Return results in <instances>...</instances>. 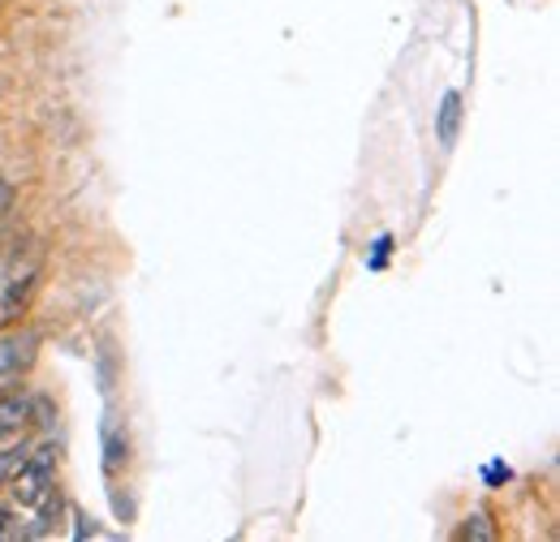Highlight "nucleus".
Listing matches in <instances>:
<instances>
[{"label":"nucleus","mask_w":560,"mask_h":542,"mask_svg":"<svg viewBox=\"0 0 560 542\" xmlns=\"http://www.w3.org/2000/svg\"><path fill=\"white\" fill-rule=\"evenodd\" d=\"M9 491H13V504L35 512V526L26 539L35 534H48L52 526V512H61V495H57V448H31L26 466L9 478Z\"/></svg>","instance_id":"1"},{"label":"nucleus","mask_w":560,"mask_h":542,"mask_svg":"<svg viewBox=\"0 0 560 542\" xmlns=\"http://www.w3.org/2000/svg\"><path fill=\"white\" fill-rule=\"evenodd\" d=\"M39 271H44V250L39 241H18L9 250V259L0 263V323L18 319L39 284Z\"/></svg>","instance_id":"2"},{"label":"nucleus","mask_w":560,"mask_h":542,"mask_svg":"<svg viewBox=\"0 0 560 542\" xmlns=\"http://www.w3.org/2000/svg\"><path fill=\"white\" fill-rule=\"evenodd\" d=\"M39 357V337L26 332V328H13V332H0V392L9 384H18Z\"/></svg>","instance_id":"3"},{"label":"nucleus","mask_w":560,"mask_h":542,"mask_svg":"<svg viewBox=\"0 0 560 542\" xmlns=\"http://www.w3.org/2000/svg\"><path fill=\"white\" fill-rule=\"evenodd\" d=\"M35 417V401L31 397H0V439H13L31 426Z\"/></svg>","instance_id":"4"},{"label":"nucleus","mask_w":560,"mask_h":542,"mask_svg":"<svg viewBox=\"0 0 560 542\" xmlns=\"http://www.w3.org/2000/svg\"><path fill=\"white\" fill-rule=\"evenodd\" d=\"M100 439H104V474L113 478L130 461V435H126V426H117V422L108 417L104 431H100Z\"/></svg>","instance_id":"5"},{"label":"nucleus","mask_w":560,"mask_h":542,"mask_svg":"<svg viewBox=\"0 0 560 542\" xmlns=\"http://www.w3.org/2000/svg\"><path fill=\"white\" fill-rule=\"evenodd\" d=\"M457 130H462V95L448 91V95L440 99V121H435V134H440V146H444V151L457 142Z\"/></svg>","instance_id":"6"},{"label":"nucleus","mask_w":560,"mask_h":542,"mask_svg":"<svg viewBox=\"0 0 560 542\" xmlns=\"http://www.w3.org/2000/svg\"><path fill=\"white\" fill-rule=\"evenodd\" d=\"M26 457H31V444L26 439H18V435L9 444L0 439V486H9V478L26 466Z\"/></svg>","instance_id":"7"},{"label":"nucleus","mask_w":560,"mask_h":542,"mask_svg":"<svg viewBox=\"0 0 560 542\" xmlns=\"http://www.w3.org/2000/svg\"><path fill=\"white\" fill-rule=\"evenodd\" d=\"M388 255H393V237H388V233H380V237H375V250H371V259H366V268H371V271H384Z\"/></svg>","instance_id":"8"},{"label":"nucleus","mask_w":560,"mask_h":542,"mask_svg":"<svg viewBox=\"0 0 560 542\" xmlns=\"http://www.w3.org/2000/svg\"><path fill=\"white\" fill-rule=\"evenodd\" d=\"M495 530L488 526V512H475V517H466V526H462V539H491Z\"/></svg>","instance_id":"9"},{"label":"nucleus","mask_w":560,"mask_h":542,"mask_svg":"<svg viewBox=\"0 0 560 542\" xmlns=\"http://www.w3.org/2000/svg\"><path fill=\"white\" fill-rule=\"evenodd\" d=\"M509 478H513V470H509L504 461H488V466H483V482H488V486H504Z\"/></svg>","instance_id":"10"},{"label":"nucleus","mask_w":560,"mask_h":542,"mask_svg":"<svg viewBox=\"0 0 560 542\" xmlns=\"http://www.w3.org/2000/svg\"><path fill=\"white\" fill-rule=\"evenodd\" d=\"M9 207H13V186H9V181H0V215H4Z\"/></svg>","instance_id":"11"}]
</instances>
